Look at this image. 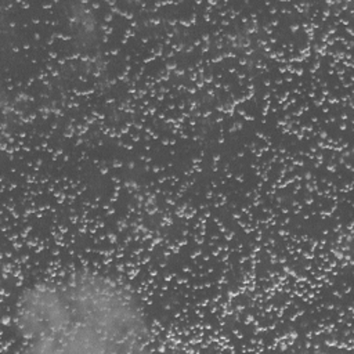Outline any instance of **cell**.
Segmentation results:
<instances>
[{
	"label": "cell",
	"mask_w": 354,
	"mask_h": 354,
	"mask_svg": "<svg viewBox=\"0 0 354 354\" xmlns=\"http://www.w3.org/2000/svg\"><path fill=\"white\" fill-rule=\"evenodd\" d=\"M12 328L21 350L39 354L141 353L152 343V324L136 292L87 270L24 288Z\"/></svg>",
	"instance_id": "6da1fadb"
}]
</instances>
